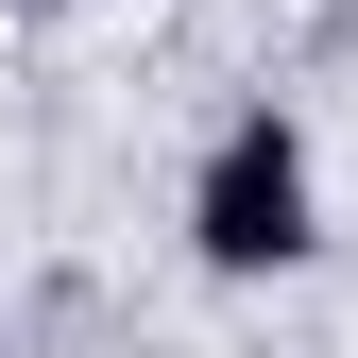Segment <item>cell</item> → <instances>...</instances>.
Here are the masks:
<instances>
[{
  "label": "cell",
  "instance_id": "obj_1",
  "mask_svg": "<svg viewBox=\"0 0 358 358\" xmlns=\"http://www.w3.org/2000/svg\"><path fill=\"white\" fill-rule=\"evenodd\" d=\"M324 239V222H307V120H222V154L188 171V256L205 273H290V256Z\"/></svg>",
  "mask_w": 358,
  "mask_h": 358
}]
</instances>
